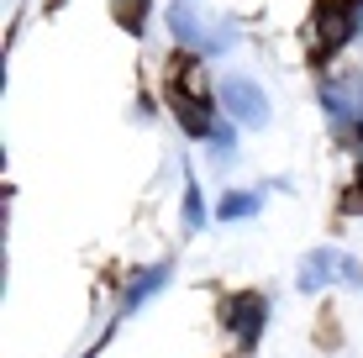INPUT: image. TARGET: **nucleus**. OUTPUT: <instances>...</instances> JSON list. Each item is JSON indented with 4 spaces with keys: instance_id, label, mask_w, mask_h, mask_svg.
<instances>
[{
    "instance_id": "obj_1",
    "label": "nucleus",
    "mask_w": 363,
    "mask_h": 358,
    "mask_svg": "<svg viewBox=\"0 0 363 358\" xmlns=\"http://www.w3.org/2000/svg\"><path fill=\"white\" fill-rule=\"evenodd\" d=\"M221 106H227L242 127H269V95L258 90L253 79H242V74L221 79Z\"/></svg>"
},
{
    "instance_id": "obj_2",
    "label": "nucleus",
    "mask_w": 363,
    "mask_h": 358,
    "mask_svg": "<svg viewBox=\"0 0 363 358\" xmlns=\"http://www.w3.org/2000/svg\"><path fill=\"white\" fill-rule=\"evenodd\" d=\"M327 111H332L337 132H353L363 121V79L358 74H342V79L327 84Z\"/></svg>"
},
{
    "instance_id": "obj_3",
    "label": "nucleus",
    "mask_w": 363,
    "mask_h": 358,
    "mask_svg": "<svg viewBox=\"0 0 363 358\" xmlns=\"http://www.w3.org/2000/svg\"><path fill=\"white\" fill-rule=\"evenodd\" d=\"M337 279H347V253H337V248L306 253V264H300V290L306 295L327 290V285H337Z\"/></svg>"
},
{
    "instance_id": "obj_4",
    "label": "nucleus",
    "mask_w": 363,
    "mask_h": 358,
    "mask_svg": "<svg viewBox=\"0 0 363 358\" xmlns=\"http://www.w3.org/2000/svg\"><path fill=\"white\" fill-rule=\"evenodd\" d=\"M264 316H269L264 295H237V301H227V327H232L242 342H253L258 332H264Z\"/></svg>"
},
{
    "instance_id": "obj_5",
    "label": "nucleus",
    "mask_w": 363,
    "mask_h": 358,
    "mask_svg": "<svg viewBox=\"0 0 363 358\" xmlns=\"http://www.w3.org/2000/svg\"><path fill=\"white\" fill-rule=\"evenodd\" d=\"M358 27V6L353 0H327L321 6V47H342Z\"/></svg>"
},
{
    "instance_id": "obj_6",
    "label": "nucleus",
    "mask_w": 363,
    "mask_h": 358,
    "mask_svg": "<svg viewBox=\"0 0 363 358\" xmlns=\"http://www.w3.org/2000/svg\"><path fill=\"white\" fill-rule=\"evenodd\" d=\"M169 274H174L169 264H153L143 279H132V285L121 290V316H127V311H137V306H143L147 295H158V290H164V285H169Z\"/></svg>"
},
{
    "instance_id": "obj_7",
    "label": "nucleus",
    "mask_w": 363,
    "mask_h": 358,
    "mask_svg": "<svg viewBox=\"0 0 363 358\" xmlns=\"http://www.w3.org/2000/svg\"><path fill=\"white\" fill-rule=\"evenodd\" d=\"M169 106L179 111V121L195 132V138H211V116H206V111H200V106L190 101V95H179V90H174V95H169Z\"/></svg>"
},
{
    "instance_id": "obj_8",
    "label": "nucleus",
    "mask_w": 363,
    "mask_h": 358,
    "mask_svg": "<svg viewBox=\"0 0 363 358\" xmlns=\"http://www.w3.org/2000/svg\"><path fill=\"white\" fill-rule=\"evenodd\" d=\"M111 11H116V21L127 32H143V21H147V0H111Z\"/></svg>"
},
{
    "instance_id": "obj_9",
    "label": "nucleus",
    "mask_w": 363,
    "mask_h": 358,
    "mask_svg": "<svg viewBox=\"0 0 363 358\" xmlns=\"http://www.w3.org/2000/svg\"><path fill=\"white\" fill-rule=\"evenodd\" d=\"M253 211H258V195H227V201H221V216H227V221L253 216Z\"/></svg>"
},
{
    "instance_id": "obj_10",
    "label": "nucleus",
    "mask_w": 363,
    "mask_h": 358,
    "mask_svg": "<svg viewBox=\"0 0 363 358\" xmlns=\"http://www.w3.org/2000/svg\"><path fill=\"white\" fill-rule=\"evenodd\" d=\"M232 153H237V147H232V132H227V127H211V158H216V164H232Z\"/></svg>"
},
{
    "instance_id": "obj_11",
    "label": "nucleus",
    "mask_w": 363,
    "mask_h": 358,
    "mask_svg": "<svg viewBox=\"0 0 363 358\" xmlns=\"http://www.w3.org/2000/svg\"><path fill=\"white\" fill-rule=\"evenodd\" d=\"M184 221H190V227H206V206H200V190H195V184L184 190Z\"/></svg>"
}]
</instances>
